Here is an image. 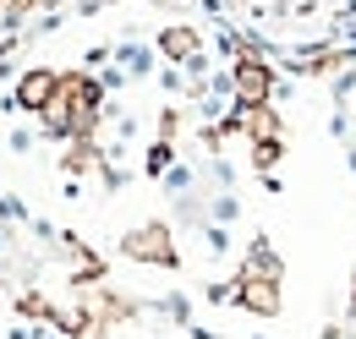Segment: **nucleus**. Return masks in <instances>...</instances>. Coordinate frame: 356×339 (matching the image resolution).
Masks as SVG:
<instances>
[{"mask_svg":"<svg viewBox=\"0 0 356 339\" xmlns=\"http://www.w3.org/2000/svg\"><path fill=\"white\" fill-rule=\"evenodd\" d=\"M241 306H252V312L274 317V312H280V279H274V274H252V279H241Z\"/></svg>","mask_w":356,"mask_h":339,"instance_id":"obj_1","label":"nucleus"},{"mask_svg":"<svg viewBox=\"0 0 356 339\" xmlns=\"http://www.w3.org/2000/svg\"><path fill=\"white\" fill-rule=\"evenodd\" d=\"M49 93H55V77H49V72H33V77H22V104H33V110H39Z\"/></svg>","mask_w":356,"mask_h":339,"instance_id":"obj_4","label":"nucleus"},{"mask_svg":"<svg viewBox=\"0 0 356 339\" xmlns=\"http://www.w3.org/2000/svg\"><path fill=\"white\" fill-rule=\"evenodd\" d=\"M132 257H159V263H170V241H165V230H137L132 235Z\"/></svg>","mask_w":356,"mask_h":339,"instance_id":"obj_3","label":"nucleus"},{"mask_svg":"<svg viewBox=\"0 0 356 339\" xmlns=\"http://www.w3.org/2000/svg\"><path fill=\"white\" fill-rule=\"evenodd\" d=\"M236 93H241V104L247 110H264V99H268V72L264 66H236Z\"/></svg>","mask_w":356,"mask_h":339,"instance_id":"obj_2","label":"nucleus"},{"mask_svg":"<svg viewBox=\"0 0 356 339\" xmlns=\"http://www.w3.org/2000/svg\"><path fill=\"white\" fill-rule=\"evenodd\" d=\"M165 49H170V55H192L197 39H192V33H165Z\"/></svg>","mask_w":356,"mask_h":339,"instance_id":"obj_5","label":"nucleus"}]
</instances>
